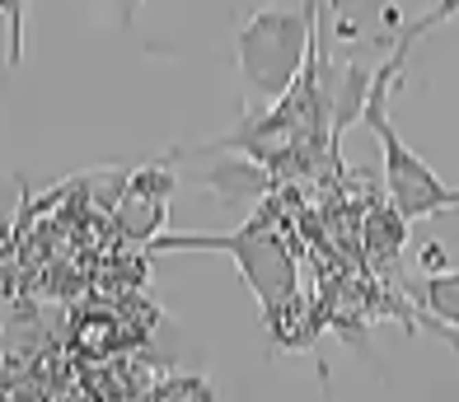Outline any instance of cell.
<instances>
[{
  "instance_id": "obj_1",
  "label": "cell",
  "mask_w": 459,
  "mask_h": 402,
  "mask_svg": "<svg viewBox=\"0 0 459 402\" xmlns=\"http://www.w3.org/2000/svg\"><path fill=\"white\" fill-rule=\"evenodd\" d=\"M384 145H389V183H394V197L403 201V211L422 215V211H436V206H445L455 192H445L440 183H436L432 173L422 168V164L408 155L403 145L394 140V136L384 131Z\"/></svg>"
},
{
  "instance_id": "obj_2",
  "label": "cell",
  "mask_w": 459,
  "mask_h": 402,
  "mask_svg": "<svg viewBox=\"0 0 459 402\" xmlns=\"http://www.w3.org/2000/svg\"><path fill=\"white\" fill-rule=\"evenodd\" d=\"M432 304H436V314H445L450 323H459V276L432 281Z\"/></svg>"
}]
</instances>
